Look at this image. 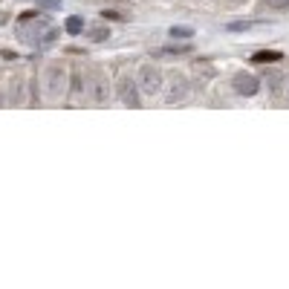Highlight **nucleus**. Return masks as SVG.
<instances>
[{
	"mask_svg": "<svg viewBox=\"0 0 289 289\" xmlns=\"http://www.w3.org/2000/svg\"><path fill=\"white\" fill-rule=\"evenodd\" d=\"M139 90H142V96H156L162 90V69L154 64H145L139 69Z\"/></svg>",
	"mask_w": 289,
	"mask_h": 289,
	"instance_id": "nucleus-1",
	"label": "nucleus"
},
{
	"mask_svg": "<svg viewBox=\"0 0 289 289\" xmlns=\"http://www.w3.org/2000/svg\"><path fill=\"white\" fill-rule=\"evenodd\" d=\"M44 93L46 98H58L67 93V72L64 67H49L44 75Z\"/></svg>",
	"mask_w": 289,
	"mask_h": 289,
	"instance_id": "nucleus-2",
	"label": "nucleus"
},
{
	"mask_svg": "<svg viewBox=\"0 0 289 289\" xmlns=\"http://www.w3.org/2000/svg\"><path fill=\"white\" fill-rule=\"evenodd\" d=\"M119 98H122L128 107H142V90H139V84H136L133 78H125V81L119 84Z\"/></svg>",
	"mask_w": 289,
	"mask_h": 289,
	"instance_id": "nucleus-3",
	"label": "nucleus"
},
{
	"mask_svg": "<svg viewBox=\"0 0 289 289\" xmlns=\"http://www.w3.org/2000/svg\"><path fill=\"white\" fill-rule=\"evenodd\" d=\"M188 96V81L179 75V72H174L171 75V81H168V104H177V101H182V98Z\"/></svg>",
	"mask_w": 289,
	"mask_h": 289,
	"instance_id": "nucleus-4",
	"label": "nucleus"
},
{
	"mask_svg": "<svg viewBox=\"0 0 289 289\" xmlns=\"http://www.w3.org/2000/svg\"><path fill=\"white\" fill-rule=\"evenodd\" d=\"M234 90L240 96H255L257 90H260V81H257L255 75H249V72H240V75H234Z\"/></svg>",
	"mask_w": 289,
	"mask_h": 289,
	"instance_id": "nucleus-5",
	"label": "nucleus"
},
{
	"mask_svg": "<svg viewBox=\"0 0 289 289\" xmlns=\"http://www.w3.org/2000/svg\"><path fill=\"white\" fill-rule=\"evenodd\" d=\"M110 96V87H107V78L104 75H93V81H90V98H93V104H104Z\"/></svg>",
	"mask_w": 289,
	"mask_h": 289,
	"instance_id": "nucleus-6",
	"label": "nucleus"
},
{
	"mask_svg": "<svg viewBox=\"0 0 289 289\" xmlns=\"http://www.w3.org/2000/svg\"><path fill=\"white\" fill-rule=\"evenodd\" d=\"M9 101H12L15 107H23V104H26V81H23V78H12Z\"/></svg>",
	"mask_w": 289,
	"mask_h": 289,
	"instance_id": "nucleus-7",
	"label": "nucleus"
},
{
	"mask_svg": "<svg viewBox=\"0 0 289 289\" xmlns=\"http://www.w3.org/2000/svg\"><path fill=\"white\" fill-rule=\"evenodd\" d=\"M281 58H284V55L275 52V49H260V52H255L252 61H257V64H275V61H281Z\"/></svg>",
	"mask_w": 289,
	"mask_h": 289,
	"instance_id": "nucleus-8",
	"label": "nucleus"
},
{
	"mask_svg": "<svg viewBox=\"0 0 289 289\" xmlns=\"http://www.w3.org/2000/svg\"><path fill=\"white\" fill-rule=\"evenodd\" d=\"M87 84H90V81H87V78H84V75H72V93H75V96H87Z\"/></svg>",
	"mask_w": 289,
	"mask_h": 289,
	"instance_id": "nucleus-9",
	"label": "nucleus"
},
{
	"mask_svg": "<svg viewBox=\"0 0 289 289\" xmlns=\"http://www.w3.org/2000/svg\"><path fill=\"white\" fill-rule=\"evenodd\" d=\"M257 26H263V23H257V21H237V23H228L231 32H246V29H257Z\"/></svg>",
	"mask_w": 289,
	"mask_h": 289,
	"instance_id": "nucleus-10",
	"label": "nucleus"
},
{
	"mask_svg": "<svg viewBox=\"0 0 289 289\" xmlns=\"http://www.w3.org/2000/svg\"><path fill=\"white\" fill-rule=\"evenodd\" d=\"M171 38H177V41H188V38H191L194 35V29H188V26H171Z\"/></svg>",
	"mask_w": 289,
	"mask_h": 289,
	"instance_id": "nucleus-11",
	"label": "nucleus"
},
{
	"mask_svg": "<svg viewBox=\"0 0 289 289\" xmlns=\"http://www.w3.org/2000/svg\"><path fill=\"white\" fill-rule=\"evenodd\" d=\"M81 29H84V21H81V18H75V15H72V18H67V32H69V35H78Z\"/></svg>",
	"mask_w": 289,
	"mask_h": 289,
	"instance_id": "nucleus-12",
	"label": "nucleus"
},
{
	"mask_svg": "<svg viewBox=\"0 0 289 289\" xmlns=\"http://www.w3.org/2000/svg\"><path fill=\"white\" fill-rule=\"evenodd\" d=\"M266 81H269V90H272V93H278V90H281V81H287V78H284V75H278V72H269V75H266Z\"/></svg>",
	"mask_w": 289,
	"mask_h": 289,
	"instance_id": "nucleus-13",
	"label": "nucleus"
},
{
	"mask_svg": "<svg viewBox=\"0 0 289 289\" xmlns=\"http://www.w3.org/2000/svg\"><path fill=\"white\" fill-rule=\"evenodd\" d=\"M179 52H188V46H165V49H159V55H179Z\"/></svg>",
	"mask_w": 289,
	"mask_h": 289,
	"instance_id": "nucleus-14",
	"label": "nucleus"
},
{
	"mask_svg": "<svg viewBox=\"0 0 289 289\" xmlns=\"http://www.w3.org/2000/svg\"><path fill=\"white\" fill-rule=\"evenodd\" d=\"M266 6H272V9H287L289 0H266Z\"/></svg>",
	"mask_w": 289,
	"mask_h": 289,
	"instance_id": "nucleus-15",
	"label": "nucleus"
},
{
	"mask_svg": "<svg viewBox=\"0 0 289 289\" xmlns=\"http://www.w3.org/2000/svg\"><path fill=\"white\" fill-rule=\"evenodd\" d=\"M104 18H110V21H125L122 12H104Z\"/></svg>",
	"mask_w": 289,
	"mask_h": 289,
	"instance_id": "nucleus-16",
	"label": "nucleus"
},
{
	"mask_svg": "<svg viewBox=\"0 0 289 289\" xmlns=\"http://www.w3.org/2000/svg\"><path fill=\"white\" fill-rule=\"evenodd\" d=\"M93 38H96V41H101V38H107V29H93Z\"/></svg>",
	"mask_w": 289,
	"mask_h": 289,
	"instance_id": "nucleus-17",
	"label": "nucleus"
},
{
	"mask_svg": "<svg viewBox=\"0 0 289 289\" xmlns=\"http://www.w3.org/2000/svg\"><path fill=\"white\" fill-rule=\"evenodd\" d=\"M287 98H289V78H287Z\"/></svg>",
	"mask_w": 289,
	"mask_h": 289,
	"instance_id": "nucleus-18",
	"label": "nucleus"
},
{
	"mask_svg": "<svg viewBox=\"0 0 289 289\" xmlns=\"http://www.w3.org/2000/svg\"><path fill=\"white\" fill-rule=\"evenodd\" d=\"M234 3H246V0H234Z\"/></svg>",
	"mask_w": 289,
	"mask_h": 289,
	"instance_id": "nucleus-19",
	"label": "nucleus"
}]
</instances>
